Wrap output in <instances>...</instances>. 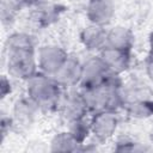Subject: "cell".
Here are the masks:
<instances>
[{
	"label": "cell",
	"instance_id": "cell-1",
	"mask_svg": "<svg viewBox=\"0 0 153 153\" xmlns=\"http://www.w3.org/2000/svg\"><path fill=\"white\" fill-rule=\"evenodd\" d=\"M61 86L54 76L37 72L27 80V96L39 106L42 111H51L59 109L62 97Z\"/></svg>",
	"mask_w": 153,
	"mask_h": 153
},
{
	"label": "cell",
	"instance_id": "cell-2",
	"mask_svg": "<svg viewBox=\"0 0 153 153\" xmlns=\"http://www.w3.org/2000/svg\"><path fill=\"white\" fill-rule=\"evenodd\" d=\"M7 51V72L11 76L19 80H29L38 72L35 50L16 49Z\"/></svg>",
	"mask_w": 153,
	"mask_h": 153
},
{
	"label": "cell",
	"instance_id": "cell-3",
	"mask_svg": "<svg viewBox=\"0 0 153 153\" xmlns=\"http://www.w3.org/2000/svg\"><path fill=\"white\" fill-rule=\"evenodd\" d=\"M109 73L110 71L108 69L100 56H94L88 59L82 63V72L80 80L81 88H91L104 85Z\"/></svg>",
	"mask_w": 153,
	"mask_h": 153
},
{
	"label": "cell",
	"instance_id": "cell-4",
	"mask_svg": "<svg viewBox=\"0 0 153 153\" xmlns=\"http://www.w3.org/2000/svg\"><path fill=\"white\" fill-rule=\"evenodd\" d=\"M67 57L68 54L57 45L42 47L37 54L38 71L53 76L60 69V67L63 65Z\"/></svg>",
	"mask_w": 153,
	"mask_h": 153
},
{
	"label": "cell",
	"instance_id": "cell-5",
	"mask_svg": "<svg viewBox=\"0 0 153 153\" xmlns=\"http://www.w3.org/2000/svg\"><path fill=\"white\" fill-rule=\"evenodd\" d=\"M118 124V118L116 116V112L114 111H97L91 118L90 126H91V133L98 141H106L110 139Z\"/></svg>",
	"mask_w": 153,
	"mask_h": 153
},
{
	"label": "cell",
	"instance_id": "cell-6",
	"mask_svg": "<svg viewBox=\"0 0 153 153\" xmlns=\"http://www.w3.org/2000/svg\"><path fill=\"white\" fill-rule=\"evenodd\" d=\"M59 109L62 116L68 122L84 118L90 111L81 91H69L65 96H62L59 104Z\"/></svg>",
	"mask_w": 153,
	"mask_h": 153
},
{
	"label": "cell",
	"instance_id": "cell-7",
	"mask_svg": "<svg viewBox=\"0 0 153 153\" xmlns=\"http://www.w3.org/2000/svg\"><path fill=\"white\" fill-rule=\"evenodd\" d=\"M81 72H82V63L78 59L73 56H68L67 60L63 62V65L60 67V69L53 76L61 87L72 88L76 85H80Z\"/></svg>",
	"mask_w": 153,
	"mask_h": 153
},
{
	"label": "cell",
	"instance_id": "cell-8",
	"mask_svg": "<svg viewBox=\"0 0 153 153\" xmlns=\"http://www.w3.org/2000/svg\"><path fill=\"white\" fill-rule=\"evenodd\" d=\"M39 111V106L29 96L18 99L13 106V126H19L22 128L30 127L37 118Z\"/></svg>",
	"mask_w": 153,
	"mask_h": 153
},
{
	"label": "cell",
	"instance_id": "cell-9",
	"mask_svg": "<svg viewBox=\"0 0 153 153\" xmlns=\"http://www.w3.org/2000/svg\"><path fill=\"white\" fill-rule=\"evenodd\" d=\"M86 16L91 24L105 26L115 16L112 0H90L86 7Z\"/></svg>",
	"mask_w": 153,
	"mask_h": 153
},
{
	"label": "cell",
	"instance_id": "cell-10",
	"mask_svg": "<svg viewBox=\"0 0 153 153\" xmlns=\"http://www.w3.org/2000/svg\"><path fill=\"white\" fill-rule=\"evenodd\" d=\"M99 56L111 73L121 75L122 73L128 71L130 66V51L115 49L106 45L100 51Z\"/></svg>",
	"mask_w": 153,
	"mask_h": 153
},
{
	"label": "cell",
	"instance_id": "cell-11",
	"mask_svg": "<svg viewBox=\"0 0 153 153\" xmlns=\"http://www.w3.org/2000/svg\"><path fill=\"white\" fill-rule=\"evenodd\" d=\"M80 41L90 51H102L108 45V31L104 26L91 24L81 31Z\"/></svg>",
	"mask_w": 153,
	"mask_h": 153
},
{
	"label": "cell",
	"instance_id": "cell-12",
	"mask_svg": "<svg viewBox=\"0 0 153 153\" xmlns=\"http://www.w3.org/2000/svg\"><path fill=\"white\" fill-rule=\"evenodd\" d=\"M63 7L55 2H42L36 4V8L32 12V19L42 27L49 26L59 20Z\"/></svg>",
	"mask_w": 153,
	"mask_h": 153
},
{
	"label": "cell",
	"instance_id": "cell-13",
	"mask_svg": "<svg viewBox=\"0 0 153 153\" xmlns=\"http://www.w3.org/2000/svg\"><path fill=\"white\" fill-rule=\"evenodd\" d=\"M134 44L133 32L124 26H115L108 31V47L130 51Z\"/></svg>",
	"mask_w": 153,
	"mask_h": 153
},
{
	"label": "cell",
	"instance_id": "cell-14",
	"mask_svg": "<svg viewBox=\"0 0 153 153\" xmlns=\"http://www.w3.org/2000/svg\"><path fill=\"white\" fill-rule=\"evenodd\" d=\"M122 93H123V98H124V105L127 103H130V102L152 98L151 97L152 96L151 88L146 84L139 82V81H133V82H129L127 85L123 84Z\"/></svg>",
	"mask_w": 153,
	"mask_h": 153
},
{
	"label": "cell",
	"instance_id": "cell-15",
	"mask_svg": "<svg viewBox=\"0 0 153 153\" xmlns=\"http://www.w3.org/2000/svg\"><path fill=\"white\" fill-rule=\"evenodd\" d=\"M80 146L81 143H79L68 130L56 134L51 140L53 152H75L79 151Z\"/></svg>",
	"mask_w": 153,
	"mask_h": 153
},
{
	"label": "cell",
	"instance_id": "cell-16",
	"mask_svg": "<svg viewBox=\"0 0 153 153\" xmlns=\"http://www.w3.org/2000/svg\"><path fill=\"white\" fill-rule=\"evenodd\" d=\"M124 106L129 116L134 118L142 120V118H148L153 115V98L130 102L127 103Z\"/></svg>",
	"mask_w": 153,
	"mask_h": 153
},
{
	"label": "cell",
	"instance_id": "cell-17",
	"mask_svg": "<svg viewBox=\"0 0 153 153\" xmlns=\"http://www.w3.org/2000/svg\"><path fill=\"white\" fill-rule=\"evenodd\" d=\"M16 49L35 50V41L32 36L24 32L12 33L6 41V50H16Z\"/></svg>",
	"mask_w": 153,
	"mask_h": 153
},
{
	"label": "cell",
	"instance_id": "cell-18",
	"mask_svg": "<svg viewBox=\"0 0 153 153\" xmlns=\"http://www.w3.org/2000/svg\"><path fill=\"white\" fill-rule=\"evenodd\" d=\"M68 131L72 134V136L81 145H84L85 140L87 139L88 134L91 133V126L90 123H87L84 118H79V120H74L69 122V128Z\"/></svg>",
	"mask_w": 153,
	"mask_h": 153
},
{
	"label": "cell",
	"instance_id": "cell-19",
	"mask_svg": "<svg viewBox=\"0 0 153 153\" xmlns=\"http://www.w3.org/2000/svg\"><path fill=\"white\" fill-rule=\"evenodd\" d=\"M19 8L20 7L13 0H2L1 1V17H2L4 23L12 22Z\"/></svg>",
	"mask_w": 153,
	"mask_h": 153
},
{
	"label": "cell",
	"instance_id": "cell-20",
	"mask_svg": "<svg viewBox=\"0 0 153 153\" xmlns=\"http://www.w3.org/2000/svg\"><path fill=\"white\" fill-rule=\"evenodd\" d=\"M117 146H116V151H120V152H133V151H141V148L136 147L139 143L127 139V137H122L117 142Z\"/></svg>",
	"mask_w": 153,
	"mask_h": 153
},
{
	"label": "cell",
	"instance_id": "cell-21",
	"mask_svg": "<svg viewBox=\"0 0 153 153\" xmlns=\"http://www.w3.org/2000/svg\"><path fill=\"white\" fill-rule=\"evenodd\" d=\"M145 69H146V74L148 76V79L153 84V55H151V54L145 62Z\"/></svg>",
	"mask_w": 153,
	"mask_h": 153
},
{
	"label": "cell",
	"instance_id": "cell-22",
	"mask_svg": "<svg viewBox=\"0 0 153 153\" xmlns=\"http://www.w3.org/2000/svg\"><path fill=\"white\" fill-rule=\"evenodd\" d=\"M7 93H11V82L6 79V76H2L1 79V97H6Z\"/></svg>",
	"mask_w": 153,
	"mask_h": 153
},
{
	"label": "cell",
	"instance_id": "cell-23",
	"mask_svg": "<svg viewBox=\"0 0 153 153\" xmlns=\"http://www.w3.org/2000/svg\"><path fill=\"white\" fill-rule=\"evenodd\" d=\"M19 7H24V6H31V5H36L38 4V0H13Z\"/></svg>",
	"mask_w": 153,
	"mask_h": 153
},
{
	"label": "cell",
	"instance_id": "cell-24",
	"mask_svg": "<svg viewBox=\"0 0 153 153\" xmlns=\"http://www.w3.org/2000/svg\"><path fill=\"white\" fill-rule=\"evenodd\" d=\"M148 42H149V54L153 55V32L149 35V39H148Z\"/></svg>",
	"mask_w": 153,
	"mask_h": 153
},
{
	"label": "cell",
	"instance_id": "cell-25",
	"mask_svg": "<svg viewBox=\"0 0 153 153\" xmlns=\"http://www.w3.org/2000/svg\"><path fill=\"white\" fill-rule=\"evenodd\" d=\"M152 140H153V130H152Z\"/></svg>",
	"mask_w": 153,
	"mask_h": 153
}]
</instances>
